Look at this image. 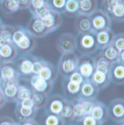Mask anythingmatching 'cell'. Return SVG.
Masks as SVG:
<instances>
[{
	"label": "cell",
	"instance_id": "9a60e30c",
	"mask_svg": "<svg viewBox=\"0 0 124 125\" xmlns=\"http://www.w3.org/2000/svg\"><path fill=\"white\" fill-rule=\"evenodd\" d=\"M111 82L116 85L124 84V61H118L112 63L110 68Z\"/></svg>",
	"mask_w": 124,
	"mask_h": 125
},
{
	"label": "cell",
	"instance_id": "4316f807",
	"mask_svg": "<svg viewBox=\"0 0 124 125\" xmlns=\"http://www.w3.org/2000/svg\"><path fill=\"white\" fill-rule=\"evenodd\" d=\"M78 0H67L63 15L67 17H77L78 15Z\"/></svg>",
	"mask_w": 124,
	"mask_h": 125
},
{
	"label": "cell",
	"instance_id": "b9f144b4",
	"mask_svg": "<svg viewBox=\"0 0 124 125\" xmlns=\"http://www.w3.org/2000/svg\"><path fill=\"white\" fill-rule=\"evenodd\" d=\"M47 125H57L58 124V119L55 116H49L46 121Z\"/></svg>",
	"mask_w": 124,
	"mask_h": 125
},
{
	"label": "cell",
	"instance_id": "5b68a950",
	"mask_svg": "<svg viewBox=\"0 0 124 125\" xmlns=\"http://www.w3.org/2000/svg\"><path fill=\"white\" fill-rule=\"evenodd\" d=\"M90 16L92 29L95 33L111 29L112 21L102 9H97Z\"/></svg>",
	"mask_w": 124,
	"mask_h": 125
},
{
	"label": "cell",
	"instance_id": "f1b7e54d",
	"mask_svg": "<svg viewBox=\"0 0 124 125\" xmlns=\"http://www.w3.org/2000/svg\"><path fill=\"white\" fill-rule=\"evenodd\" d=\"M62 97L60 95H54L52 97V102L49 105V108L52 112L55 114H59L61 112L63 104H62Z\"/></svg>",
	"mask_w": 124,
	"mask_h": 125
},
{
	"label": "cell",
	"instance_id": "52a82bcc",
	"mask_svg": "<svg viewBox=\"0 0 124 125\" xmlns=\"http://www.w3.org/2000/svg\"><path fill=\"white\" fill-rule=\"evenodd\" d=\"M40 18L49 33L57 30L62 24V15L52 9L47 11Z\"/></svg>",
	"mask_w": 124,
	"mask_h": 125
},
{
	"label": "cell",
	"instance_id": "4dcf8cb0",
	"mask_svg": "<svg viewBox=\"0 0 124 125\" xmlns=\"http://www.w3.org/2000/svg\"><path fill=\"white\" fill-rule=\"evenodd\" d=\"M122 1L124 0H102L100 9L104 10L108 15L112 10V9Z\"/></svg>",
	"mask_w": 124,
	"mask_h": 125
},
{
	"label": "cell",
	"instance_id": "7c38bea8",
	"mask_svg": "<svg viewBox=\"0 0 124 125\" xmlns=\"http://www.w3.org/2000/svg\"><path fill=\"white\" fill-rule=\"evenodd\" d=\"M29 84L34 92L48 94L53 88L54 83L41 79L38 75H33L29 80Z\"/></svg>",
	"mask_w": 124,
	"mask_h": 125
},
{
	"label": "cell",
	"instance_id": "2e32d148",
	"mask_svg": "<svg viewBox=\"0 0 124 125\" xmlns=\"http://www.w3.org/2000/svg\"><path fill=\"white\" fill-rule=\"evenodd\" d=\"M38 75L46 81H49L55 83L57 78V71L53 63L44 59L42 68Z\"/></svg>",
	"mask_w": 124,
	"mask_h": 125
},
{
	"label": "cell",
	"instance_id": "ab89813d",
	"mask_svg": "<svg viewBox=\"0 0 124 125\" xmlns=\"http://www.w3.org/2000/svg\"><path fill=\"white\" fill-rule=\"evenodd\" d=\"M83 108L84 114H89L92 111L93 103L90 101H84L83 102Z\"/></svg>",
	"mask_w": 124,
	"mask_h": 125
},
{
	"label": "cell",
	"instance_id": "ac0fdd59",
	"mask_svg": "<svg viewBox=\"0 0 124 125\" xmlns=\"http://www.w3.org/2000/svg\"><path fill=\"white\" fill-rule=\"evenodd\" d=\"M63 93L67 97H76L80 94L81 85L76 84L70 80L69 78H63L61 84Z\"/></svg>",
	"mask_w": 124,
	"mask_h": 125
},
{
	"label": "cell",
	"instance_id": "f6af8a7d",
	"mask_svg": "<svg viewBox=\"0 0 124 125\" xmlns=\"http://www.w3.org/2000/svg\"><path fill=\"white\" fill-rule=\"evenodd\" d=\"M4 98H5V97H4V95L3 94V92H2L1 89L0 88V105L1 103H3V102L4 100Z\"/></svg>",
	"mask_w": 124,
	"mask_h": 125
},
{
	"label": "cell",
	"instance_id": "ee69618b",
	"mask_svg": "<svg viewBox=\"0 0 124 125\" xmlns=\"http://www.w3.org/2000/svg\"><path fill=\"white\" fill-rule=\"evenodd\" d=\"M96 125V120L92 116H87L85 118L84 125Z\"/></svg>",
	"mask_w": 124,
	"mask_h": 125
},
{
	"label": "cell",
	"instance_id": "e575fe53",
	"mask_svg": "<svg viewBox=\"0 0 124 125\" xmlns=\"http://www.w3.org/2000/svg\"><path fill=\"white\" fill-rule=\"evenodd\" d=\"M44 59L41 58H37V59L34 61L32 66V73L33 75H38L41 71L42 66H43Z\"/></svg>",
	"mask_w": 124,
	"mask_h": 125
},
{
	"label": "cell",
	"instance_id": "60d3db41",
	"mask_svg": "<svg viewBox=\"0 0 124 125\" xmlns=\"http://www.w3.org/2000/svg\"><path fill=\"white\" fill-rule=\"evenodd\" d=\"M33 111H32V108H25L23 107L21 105V108H20V114L26 117H28L29 116H31Z\"/></svg>",
	"mask_w": 124,
	"mask_h": 125
},
{
	"label": "cell",
	"instance_id": "277c9868",
	"mask_svg": "<svg viewBox=\"0 0 124 125\" xmlns=\"http://www.w3.org/2000/svg\"><path fill=\"white\" fill-rule=\"evenodd\" d=\"M37 58V56L31 54H23L14 61L19 73L20 80L29 82L31 76H33L32 66Z\"/></svg>",
	"mask_w": 124,
	"mask_h": 125
},
{
	"label": "cell",
	"instance_id": "74e56055",
	"mask_svg": "<svg viewBox=\"0 0 124 125\" xmlns=\"http://www.w3.org/2000/svg\"><path fill=\"white\" fill-rule=\"evenodd\" d=\"M73 114L76 116H81L84 114L83 108V103H76L73 106Z\"/></svg>",
	"mask_w": 124,
	"mask_h": 125
},
{
	"label": "cell",
	"instance_id": "484cf974",
	"mask_svg": "<svg viewBox=\"0 0 124 125\" xmlns=\"http://www.w3.org/2000/svg\"><path fill=\"white\" fill-rule=\"evenodd\" d=\"M111 21L117 23H123L124 21V1L115 5L108 14Z\"/></svg>",
	"mask_w": 124,
	"mask_h": 125
},
{
	"label": "cell",
	"instance_id": "cb8c5ba5",
	"mask_svg": "<svg viewBox=\"0 0 124 125\" xmlns=\"http://www.w3.org/2000/svg\"><path fill=\"white\" fill-rule=\"evenodd\" d=\"M33 92L34 91L31 88L29 82L20 80L19 84L18 85L16 98L20 101H22L27 98H31Z\"/></svg>",
	"mask_w": 124,
	"mask_h": 125
},
{
	"label": "cell",
	"instance_id": "30bf717a",
	"mask_svg": "<svg viewBox=\"0 0 124 125\" xmlns=\"http://www.w3.org/2000/svg\"><path fill=\"white\" fill-rule=\"evenodd\" d=\"M90 80L99 91L102 90L107 88L111 83L110 71L95 69V71Z\"/></svg>",
	"mask_w": 124,
	"mask_h": 125
},
{
	"label": "cell",
	"instance_id": "c3c4849f",
	"mask_svg": "<svg viewBox=\"0 0 124 125\" xmlns=\"http://www.w3.org/2000/svg\"><path fill=\"white\" fill-rule=\"evenodd\" d=\"M23 125H32L30 124V123H25V124H23Z\"/></svg>",
	"mask_w": 124,
	"mask_h": 125
},
{
	"label": "cell",
	"instance_id": "7bdbcfd3",
	"mask_svg": "<svg viewBox=\"0 0 124 125\" xmlns=\"http://www.w3.org/2000/svg\"><path fill=\"white\" fill-rule=\"evenodd\" d=\"M21 105L25 108H33V104L31 98H27L21 101Z\"/></svg>",
	"mask_w": 124,
	"mask_h": 125
},
{
	"label": "cell",
	"instance_id": "d6a6232c",
	"mask_svg": "<svg viewBox=\"0 0 124 125\" xmlns=\"http://www.w3.org/2000/svg\"><path fill=\"white\" fill-rule=\"evenodd\" d=\"M5 97L7 99H15L16 98V94L18 91V85H11L3 90H1Z\"/></svg>",
	"mask_w": 124,
	"mask_h": 125
},
{
	"label": "cell",
	"instance_id": "5bb4252c",
	"mask_svg": "<svg viewBox=\"0 0 124 125\" xmlns=\"http://www.w3.org/2000/svg\"><path fill=\"white\" fill-rule=\"evenodd\" d=\"M28 9L32 16L41 18L52 8L49 6V0H31Z\"/></svg>",
	"mask_w": 124,
	"mask_h": 125
},
{
	"label": "cell",
	"instance_id": "9c48e42d",
	"mask_svg": "<svg viewBox=\"0 0 124 125\" xmlns=\"http://www.w3.org/2000/svg\"><path fill=\"white\" fill-rule=\"evenodd\" d=\"M26 28L35 39L44 38L49 33L44 26L41 19L38 17L32 16Z\"/></svg>",
	"mask_w": 124,
	"mask_h": 125
},
{
	"label": "cell",
	"instance_id": "1f68e13d",
	"mask_svg": "<svg viewBox=\"0 0 124 125\" xmlns=\"http://www.w3.org/2000/svg\"><path fill=\"white\" fill-rule=\"evenodd\" d=\"M47 94H45L41 93H38V92H33V93L31 96V99L33 102V105H41L44 103V100H46V96Z\"/></svg>",
	"mask_w": 124,
	"mask_h": 125
},
{
	"label": "cell",
	"instance_id": "7402d4cb",
	"mask_svg": "<svg viewBox=\"0 0 124 125\" xmlns=\"http://www.w3.org/2000/svg\"><path fill=\"white\" fill-rule=\"evenodd\" d=\"M15 26L3 24L0 29V47L12 43Z\"/></svg>",
	"mask_w": 124,
	"mask_h": 125
},
{
	"label": "cell",
	"instance_id": "ffe728a7",
	"mask_svg": "<svg viewBox=\"0 0 124 125\" xmlns=\"http://www.w3.org/2000/svg\"><path fill=\"white\" fill-rule=\"evenodd\" d=\"M99 93L97 88L92 84L90 79H84L81 85L80 94L83 98L92 99L96 97Z\"/></svg>",
	"mask_w": 124,
	"mask_h": 125
},
{
	"label": "cell",
	"instance_id": "bcb514c9",
	"mask_svg": "<svg viewBox=\"0 0 124 125\" xmlns=\"http://www.w3.org/2000/svg\"><path fill=\"white\" fill-rule=\"evenodd\" d=\"M0 125H11L9 122H2L1 124Z\"/></svg>",
	"mask_w": 124,
	"mask_h": 125
},
{
	"label": "cell",
	"instance_id": "836d02e7",
	"mask_svg": "<svg viewBox=\"0 0 124 125\" xmlns=\"http://www.w3.org/2000/svg\"><path fill=\"white\" fill-rule=\"evenodd\" d=\"M117 101H118V103H116L113 106H112V111L116 117L119 118V117L123 116L124 113V108L123 102L121 101V103H120L119 100H118Z\"/></svg>",
	"mask_w": 124,
	"mask_h": 125
},
{
	"label": "cell",
	"instance_id": "d4e9b609",
	"mask_svg": "<svg viewBox=\"0 0 124 125\" xmlns=\"http://www.w3.org/2000/svg\"><path fill=\"white\" fill-rule=\"evenodd\" d=\"M114 35L115 33L112 29L99 31V32L96 33V41H97L99 50L110 45L113 40Z\"/></svg>",
	"mask_w": 124,
	"mask_h": 125
},
{
	"label": "cell",
	"instance_id": "3957f363",
	"mask_svg": "<svg viewBox=\"0 0 124 125\" xmlns=\"http://www.w3.org/2000/svg\"><path fill=\"white\" fill-rule=\"evenodd\" d=\"M78 56L76 52L62 54L57 62V71L62 78H69L76 71Z\"/></svg>",
	"mask_w": 124,
	"mask_h": 125
},
{
	"label": "cell",
	"instance_id": "8d00e7d4",
	"mask_svg": "<svg viewBox=\"0 0 124 125\" xmlns=\"http://www.w3.org/2000/svg\"><path fill=\"white\" fill-rule=\"evenodd\" d=\"M70 80L76 84H80L81 85L82 82L84 81V79L83 78V76L79 73H78L77 71L74 72L70 77H69Z\"/></svg>",
	"mask_w": 124,
	"mask_h": 125
},
{
	"label": "cell",
	"instance_id": "83f0119b",
	"mask_svg": "<svg viewBox=\"0 0 124 125\" xmlns=\"http://www.w3.org/2000/svg\"><path fill=\"white\" fill-rule=\"evenodd\" d=\"M119 53L124 52V33H118L114 35L110 43Z\"/></svg>",
	"mask_w": 124,
	"mask_h": 125
},
{
	"label": "cell",
	"instance_id": "e0dca14e",
	"mask_svg": "<svg viewBox=\"0 0 124 125\" xmlns=\"http://www.w3.org/2000/svg\"><path fill=\"white\" fill-rule=\"evenodd\" d=\"M18 55V51L13 43L0 47V59L2 63L13 62Z\"/></svg>",
	"mask_w": 124,
	"mask_h": 125
},
{
	"label": "cell",
	"instance_id": "d6986e66",
	"mask_svg": "<svg viewBox=\"0 0 124 125\" xmlns=\"http://www.w3.org/2000/svg\"><path fill=\"white\" fill-rule=\"evenodd\" d=\"M78 15H91L98 9L97 0H78Z\"/></svg>",
	"mask_w": 124,
	"mask_h": 125
},
{
	"label": "cell",
	"instance_id": "603a6c76",
	"mask_svg": "<svg viewBox=\"0 0 124 125\" xmlns=\"http://www.w3.org/2000/svg\"><path fill=\"white\" fill-rule=\"evenodd\" d=\"M0 9L1 12L7 15H12L20 10V4L19 0H1L0 3Z\"/></svg>",
	"mask_w": 124,
	"mask_h": 125
},
{
	"label": "cell",
	"instance_id": "7a4b0ae2",
	"mask_svg": "<svg viewBox=\"0 0 124 125\" xmlns=\"http://www.w3.org/2000/svg\"><path fill=\"white\" fill-rule=\"evenodd\" d=\"M19 82V73L14 61L2 63L0 68V88L3 90L11 85H18Z\"/></svg>",
	"mask_w": 124,
	"mask_h": 125
},
{
	"label": "cell",
	"instance_id": "8fae6325",
	"mask_svg": "<svg viewBox=\"0 0 124 125\" xmlns=\"http://www.w3.org/2000/svg\"><path fill=\"white\" fill-rule=\"evenodd\" d=\"M36 39L31 36L28 30L25 33V35L23 36V38L18 42L14 44L18 51V53H20L21 55L30 54L36 47Z\"/></svg>",
	"mask_w": 124,
	"mask_h": 125
},
{
	"label": "cell",
	"instance_id": "ba28073f",
	"mask_svg": "<svg viewBox=\"0 0 124 125\" xmlns=\"http://www.w3.org/2000/svg\"><path fill=\"white\" fill-rule=\"evenodd\" d=\"M76 71L84 79H91L95 71V62L92 56H78V63Z\"/></svg>",
	"mask_w": 124,
	"mask_h": 125
},
{
	"label": "cell",
	"instance_id": "6da1fadb",
	"mask_svg": "<svg viewBox=\"0 0 124 125\" xmlns=\"http://www.w3.org/2000/svg\"><path fill=\"white\" fill-rule=\"evenodd\" d=\"M77 48L76 50L84 56H92L99 50V45L96 41V33L94 31L89 33L77 35Z\"/></svg>",
	"mask_w": 124,
	"mask_h": 125
},
{
	"label": "cell",
	"instance_id": "d590c367",
	"mask_svg": "<svg viewBox=\"0 0 124 125\" xmlns=\"http://www.w3.org/2000/svg\"><path fill=\"white\" fill-rule=\"evenodd\" d=\"M91 113L92 115V116L95 120L101 119L103 116V110L101 106H98V105H93V108H92V111Z\"/></svg>",
	"mask_w": 124,
	"mask_h": 125
},
{
	"label": "cell",
	"instance_id": "681fc988",
	"mask_svg": "<svg viewBox=\"0 0 124 125\" xmlns=\"http://www.w3.org/2000/svg\"><path fill=\"white\" fill-rule=\"evenodd\" d=\"M1 0H0V3H1Z\"/></svg>",
	"mask_w": 124,
	"mask_h": 125
},
{
	"label": "cell",
	"instance_id": "816d5d0a",
	"mask_svg": "<svg viewBox=\"0 0 124 125\" xmlns=\"http://www.w3.org/2000/svg\"><path fill=\"white\" fill-rule=\"evenodd\" d=\"M29 1H31V0H29Z\"/></svg>",
	"mask_w": 124,
	"mask_h": 125
},
{
	"label": "cell",
	"instance_id": "f546056e",
	"mask_svg": "<svg viewBox=\"0 0 124 125\" xmlns=\"http://www.w3.org/2000/svg\"><path fill=\"white\" fill-rule=\"evenodd\" d=\"M67 0H49V4L50 7L55 11L63 14L65 7L66 4Z\"/></svg>",
	"mask_w": 124,
	"mask_h": 125
},
{
	"label": "cell",
	"instance_id": "f35d334b",
	"mask_svg": "<svg viewBox=\"0 0 124 125\" xmlns=\"http://www.w3.org/2000/svg\"><path fill=\"white\" fill-rule=\"evenodd\" d=\"M60 113H61V115L63 117H65V118L70 117L73 114V106L72 105H66L63 106Z\"/></svg>",
	"mask_w": 124,
	"mask_h": 125
},
{
	"label": "cell",
	"instance_id": "8992f818",
	"mask_svg": "<svg viewBox=\"0 0 124 125\" xmlns=\"http://www.w3.org/2000/svg\"><path fill=\"white\" fill-rule=\"evenodd\" d=\"M56 48L61 54L75 52L77 48V38L72 33H63L56 42Z\"/></svg>",
	"mask_w": 124,
	"mask_h": 125
},
{
	"label": "cell",
	"instance_id": "7dc6e473",
	"mask_svg": "<svg viewBox=\"0 0 124 125\" xmlns=\"http://www.w3.org/2000/svg\"><path fill=\"white\" fill-rule=\"evenodd\" d=\"M3 25V23H2V21H1V20L0 21V29H1V26Z\"/></svg>",
	"mask_w": 124,
	"mask_h": 125
},
{
	"label": "cell",
	"instance_id": "44dd1931",
	"mask_svg": "<svg viewBox=\"0 0 124 125\" xmlns=\"http://www.w3.org/2000/svg\"><path fill=\"white\" fill-rule=\"evenodd\" d=\"M100 52L103 54L105 58L111 63L118 61H124V52L119 53L112 45H108L100 50Z\"/></svg>",
	"mask_w": 124,
	"mask_h": 125
},
{
	"label": "cell",
	"instance_id": "4fadbf2b",
	"mask_svg": "<svg viewBox=\"0 0 124 125\" xmlns=\"http://www.w3.org/2000/svg\"><path fill=\"white\" fill-rule=\"evenodd\" d=\"M74 29L78 35H82L93 31L90 16L80 15L76 17Z\"/></svg>",
	"mask_w": 124,
	"mask_h": 125
},
{
	"label": "cell",
	"instance_id": "f907efd6",
	"mask_svg": "<svg viewBox=\"0 0 124 125\" xmlns=\"http://www.w3.org/2000/svg\"><path fill=\"white\" fill-rule=\"evenodd\" d=\"M0 21H1V18H0Z\"/></svg>",
	"mask_w": 124,
	"mask_h": 125
}]
</instances>
